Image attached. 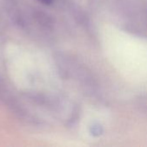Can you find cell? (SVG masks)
Returning <instances> with one entry per match:
<instances>
[{
  "mask_svg": "<svg viewBox=\"0 0 147 147\" xmlns=\"http://www.w3.org/2000/svg\"><path fill=\"white\" fill-rule=\"evenodd\" d=\"M39 1H40V2H42V3H44L48 4V3H52V1H53V0H39Z\"/></svg>",
  "mask_w": 147,
  "mask_h": 147,
  "instance_id": "obj_1",
  "label": "cell"
}]
</instances>
